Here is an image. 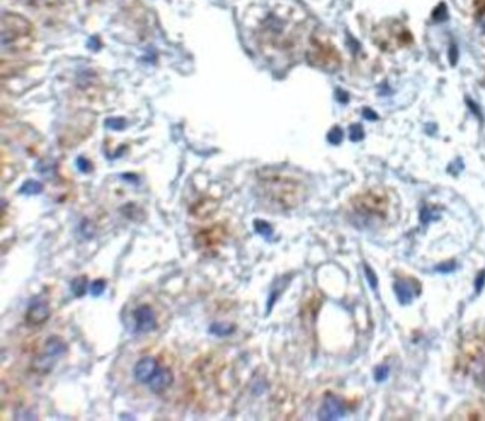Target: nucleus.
<instances>
[{
	"label": "nucleus",
	"mask_w": 485,
	"mask_h": 421,
	"mask_svg": "<svg viewBox=\"0 0 485 421\" xmlns=\"http://www.w3.org/2000/svg\"><path fill=\"white\" fill-rule=\"evenodd\" d=\"M260 194L275 208L293 209L303 202L306 197V188L300 181L290 176L269 173L260 178Z\"/></svg>",
	"instance_id": "1"
},
{
	"label": "nucleus",
	"mask_w": 485,
	"mask_h": 421,
	"mask_svg": "<svg viewBox=\"0 0 485 421\" xmlns=\"http://www.w3.org/2000/svg\"><path fill=\"white\" fill-rule=\"evenodd\" d=\"M352 209L360 217L384 218L388 214V197L378 188L366 190L352 199Z\"/></svg>",
	"instance_id": "2"
},
{
	"label": "nucleus",
	"mask_w": 485,
	"mask_h": 421,
	"mask_svg": "<svg viewBox=\"0 0 485 421\" xmlns=\"http://www.w3.org/2000/svg\"><path fill=\"white\" fill-rule=\"evenodd\" d=\"M66 351H68L66 342L58 336H51L43 345V351L35 357L32 367L39 373H48L57 363V360L64 356Z\"/></svg>",
	"instance_id": "3"
},
{
	"label": "nucleus",
	"mask_w": 485,
	"mask_h": 421,
	"mask_svg": "<svg viewBox=\"0 0 485 421\" xmlns=\"http://www.w3.org/2000/svg\"><path fill=\"white\" fill-rule=\"evenodd\" d=\"M343 415H345V406L341 399L333 394H327L318 411V418L323 421H330V420H341Z\"/></svg>",
	"instance_id": "4"
},
{
	"label": "nucleus",
	"mask_w": 485,
	"mask_h": 421,
	"mask_svg": "<svg viewBox=\"0 0 485 421\" xmlns=\"http://www.w3.org/2000/svg\"><path fill=\"white\" fill-rule=\"evenodd\" d=\"M135 321L136 329L141 333H149L157 327L156 314H154L152 308L149 305H141L135 311Z\"/></svg>",
	"instance_id": "5"
},
{
	"label": "nucleus",
	"mask_w": 485,
	"mask_h": 421,
	"mask_svg": "<svg viewBox=\"0 0 485 421\" xmlns=\"http://www.w3.org/2000/svg\"><path fill=\"white\" fill-rule=\"evenodd\" d=\"M51 315V309L50 305L45 300H39L36 299L33 303H30V306L27 308V312H26V320L29 324L33 326H39L47 323L48 318Z\"/></svg>",
	"instance_id": "6"
},
{
	"label": "nucleus",
	"mask_w": 485,
	"mask_h": 421,
	"mask_svg": "<svg viewBox=\"0 0 485 421\" xmlns=\"http://www.w3.org/2000/svg\"><path fill=\"white\" fill-rule=\"evenodd\" d=\"M157 369H159V363H157L156 359L154 357H144L136 363V366L133 369L135 380L138 383L148 384L149 380L152 378V375L157 372Z\"/></svg>",
	"instance_id": "7"
},
{
	"label": "nucleus",
	"mask_w": 485,
	"mask_h": 421,
	"mask_svg": "<svg viewBox=\"0 0 485 421\" xmlns=\"http://www.w3.org/2000/svg\"><path fill=\"white\" fill-rule=\"evenodd\" d=\"M315 54L312 55V61H315L320 68H324V69H336L338 68V64H339V57L338 54L335 53L333 48H330V47H317L314 48Z\"/></svg>",
	"instance_id": "8"
},
{
	"label": "nucleus",
	"mask_w": 485,
	"mask_h": 421,
	"mask_svg": "<svg viewBox=\"0 0 485 421\" xmlns=\"http://www.w3.org/2000/svg\"><path fill=\"white\" fill-rule=\"evenodd\" d=\"M173 383V373L167 367H159L157 372L152 375V378L148 383V387L152 393L160 394L166 391Z\"/></svg>",
	"instance_id": "9"
},
{
	"label": "nucleus",
	"mask_w": 485,
	"mask_h": 421,
	"mask_svg": "<svg viewBox=\"0 0 485 421\" xmlns=\"http://www.w3.org/2000/svg\"><path fill=\"white\" fill-rule=\"evenodd\" d=\"M43 190V184L36 181V180H27L24 181V184L19 187L18 193L23 194V196H37L40 194Z\"/></svg>",
	"instance_id": "10"
},
{
	"label": "nucleus",
	"mask_w": 485,
	"mask_h": 421,
	"mask_svg": "<svg viewBox=\"0 0 485 421\" xmlns=\"http://www.w3.org/2000/svg\"><path fill=\"white\" fill-rule=\"evenodd\" d=\"M394 292H395V296H397V299L400 300V303H409L411 299H412V290H411V287L402 281H397L394 284Z\"/></svg>",
	"instance_id": "11"
},
{
	"label": "nucleus",
	"mask_w": 485,
	"mask_h": 421,
	"mask_svg": "<svg viewBox=\"0 0 485 421\" xmlns=\"http://www.w3.org/2000/svg\"><path fill=\"white\" fill-rule=\"evenodd\" d=\"M87 287H88V279L87 276H78L71 282V290L75 297H82L87 293Z\"/></svg>",
	"instance_id": "12"
},
{
	"label": "nucleus",
	"mask_w": 485,
	"mask_h": 421,
	"mask_svg": "<svg viewBox=\"0 0 485 421\" xmlns=\"http://www.w3.org/2000/svg\"><path fill=\"white\" fill-rule=\"evenodd\" d=\"M233 330H234L233 324H229V323H214L209 327V333L216 335V336H227V335L232 333Z\"/></svg>",
	"instance_id": "13"
},
{
	"label": "nucleus",
	"mask_w": 485,
	"mask_h": 421,
	"mask_svg": "<svg viewBox=\"0 0 485 421\" xmlns=\"http://www.w3.org/2000/svg\"><path fill=\"white\" fill-rule=\"evenodd\" d=\"M254 229H255V232H257L260 236L266 238V239H270L272 235H273V229H272V226L268 223V221L255 220V221H254Z\"/></svg>",
	"instance_id": "14"
},
{
	"label": "nucleus",
	"mask_w": 485,
	"mask_h": 421,
	"mask_svg": "<svg viewBox=\"0 0 485 421\" xmlns=\"http://www.w3.org/2000/svg\"><path fill=\"white\" fill-rule=\"evenodd\" d=\"M105 289H106V282L103 279H94L90 285V293L93 297H99L103 294Z\"/></svg>",
	"instance_id": "15"
},
{
	"label": "nucleus",
	"mask_w": 485,
	"mask_h": 421,
	"mask_svg": "<svg viewBox=\"0 0 485 421\" xmlns=\"http://www.w3.org/2000/svg\"><path fill=\"white\" fill-rule=\"evenodd\" d=\"M364 272H366V278H367V281H369L370 287H372V289L375 290V289H377V287H378V278L375 276L373 271L369 268V266H364Z\"/></svg>",
	"instance_id": "16"
},
{
	"label": "nucleus",
	"mask_w": 485,
	"mask_h": 421,
	"mask_svg": "<svg viewBox=\"0 0 485 421\" xmlns=\"http://www.w3.org/2000/svg\"><path fill=\"white\" fill-rule=\"evenodd\" d=\"M76 166H78V170H81L82 173H88L91 170V163L88 162L85 157H79L76 160Z\"/></svg>",
	"instance_id": "17"
},
{
	"label": "nucleus",
	"mask_w": 485,
	"mask_h": 421,
	"mask_svg": "<svg viewBox=\"0 0 485 421\" xmlns=\"http://www.w3.org/2000/svg\"><path fill=\"white\" fill-rule=\"evenodd\" d=\"M81 232L82 235L87 238V239H90L93 235H94V229H93V224L90 223V221H84V223L81 224Z\"/></svg>",
	"instance_id": "18"
},
{
	"label": "nucleus",
	"mask_w": 485,
	"mask_h": 421,
	"mask_svg": "<svg viewBox=\"0 0 485 421\" xmlns=\"http://www.w3.org/2000/svg\"><path fill=\"white\" fill-rule=\"evenodd\" d=\"M387 376H388V367H387V366L378 367L377 370H375V380H377L378 383L385 381V380H387Z\"/></svg>",
	"instance_id": "19"
},
{
	"label": "nucleus",
	"mask_w": 485,
	"mask_h": 421,
	"mask_svg": "<svg viewBox=\"0 0 485 421\" xmlns=\"http://www.w3.org/2000/svg\"><path fill=\"white\" fill-rule=\"evenodd\" d=\"M328 141L332 144H339L342 141V131L336 127L328 133Z\"/></svg>",
	"instance_id": "20"
},
{
	"label": "nucleus",
	"mask_w": 485,
	"mask_h": 421,
	"mask_svg": "<svg viewBox=\"0 0 485 421\" xmlns=\"http://www.w3.org/2000/svg\"><path fill=\"white\" fill-rule=\"evenodd\" d=\"M106 126H108V127H111V128H115V130H121V128H124L126 123H124V120H121V118H117V120L111 118V120H108V121H106Z\"/></svg>",
	"instance_id": "21"
},
{
	"label": "nucleus",
	"mask_w": 485,
	"mask_h": 421,
	"mask_svg": "<svg viewBox=\"0 0 485 421\" xmlns=\"http://www.w3.org/2000/svg\"><path fill=\"white\" fill-rule=\"evenodd\" d=\"M484 281H485V272H482V274H479V276H478V281H476V287H478V292L482 289V285H484Z\"/></svg>",
	"instance_id": "22"
}]
</instances>
